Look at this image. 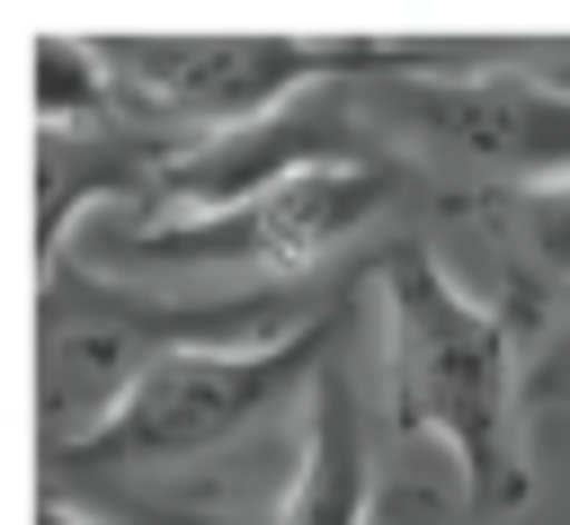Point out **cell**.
I'll use <instances>...</instances> for the list:
<instances>
[{"mask_svg": "<svg viewBox=\"0 0 570 525\" xmlns=\"http://www.w3.org/2000/svg\"><path fill=\"white\" fill-rule=\"evenodd\" d=\"M383 365L401 436H428L463 472L472 516H517L534 489L525 454V320L463 294L428 249H383Z\"/></svg>", "mask_w": 570, "mask_h": 525, "instance_id": "cell-1", "label": "cell"}, {"mask_svg": "<svg viewBox=\"0 0 570 525\" xmlns=\"http://www.w3.org/2000/svg\"><path fill=\"white\" fill-rule=\"evenodd\" d=\"M321 311V303H312ZM294 294H134L89 267H45L36 294V409H45V454H71L160 356L187 347H267L312 320Z\"/></svg>", "mask_w": 570, "mask_h": 525, "instance_id": "cell-2", "label": "cell"}, {"mask_svg": "<svg viewBox=\"0 0 570 525\" xmlns=\"http://www.w3.org/2000/svg\"><path fill=\"white\" fill-rule=\"evenodd\" d=\"M330 338H338V320H330V303H321L303 329H285V338H267V347H187V356H160V365H151L71 454H53V463L98 472V463H187V454H214V445L249 436L267 409H285L294 392H312V374L330 365Z\"/></svg>", "mask_w": 570, "mask_h": 525, "instance_id": "cell-3", "label": "cell"}, {"mask_svg": "<svg viewBox=\"0 0 570 525\" xmlns=\"http://www.w3.org/2000/svg\"><path fill=\"white\" fill-rule=\"evenodd\" d=\"M356 107L374 142L436 151L490 196L570 178V80L552 71H365Z\"/></svg>", "mask_w": 570, "mask_h": 525, "instance_id": "cell-4", "label": "cell"}, {"mask_svg": "<svg viewBox=\"0 0 570 525\" xmlns=\"http://www.w3.org/2000/svg\"><path fill=\"white\" fill-rule=\"evenodd\" d=\"M401 187H410V169L374 142V151H347V160H312V169L258 187L249 205H223V214H142V222H116L107 249L142 258V267H258V276H285V267L330 258L365 222H383L401 205Z\"/></svg>", "mask_w": 570, "mask_h": 525, "instance_id": "cell-5", "label": "cell"}, {"mask_svg": "<svg viewBox=\"0 0 570 525\" xmlns=\"http://www.w3.org/2000/svg\"><path fill=\"white\" fill-rule=\"evenodd\" d=\"M365 516H374V445L356 418V374L347 356H330L303 392V454L276 525H365Z\"/></svg>", "mask_w": 570, "mask_h": 525, "instance_id": "cell-6", "label": "cell"}, {"mask_svg": "<svg viewBox=\"0 0 570 525\" xmlns=\"http://www.w3.org/2000/svg\"><path fill=\"white\" fill-rule=\"evenodd\" d=\"M27 62H36V133H71V125H107L125 107L116 71L98 62L89 36H62V27H36L27 36Z\"/></svg>", "mask_w": 570, "mask_h": 525, "instance_id": "cell-7", "label": "cell"}, {"mask_svg": "<svg viewBox=\"0 0 570 525\" xmlns=\"http://www.w3.org/2000/svg\"><path fill=\"white\" fill-rule=\"evenodd\" d=\"M481 214H490V231L508 240V258H517L534 285H570V178L481 196Z\"/></svg>", "mask_w": 570, "mask_h": 525, "instance_id": "cell-8", "label": "cell"}, {"mask_svg": "<svg viewBox=\"0 0 570 525\" xmlns=\"http://www.w3.org/2000/svg\"><path fill=\"white\" fill-rule=\"evenodd\" d=\"M36 525H107V516H89V507H71V498H45Z\"/></svg>", "mask_w": 570, "mask_h": 525, "instance_id": "cell-9", "label": "cell"}, {"mask_svg": "<svg viewBox=\"0 0 570 525\" xmlns=\"http://www.w3.org/2000/svg\"><path fill=\"white\" fill-rule=\"evenodd\" d=\"M552 62H561V71H552V80H570V44H561V53H552Z\"/></svg>", "mask_w": 570, "mask_h": 525, "instance_id": "cell-10", "label": "cell"}]
</instances>
